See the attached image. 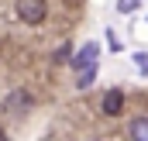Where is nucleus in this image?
<instances>
[{
	"mask_svg": "<svg viewBox=\"0 0 148 141\" xmlns=\"http://www.w3.org/2000/svg\"><path fill=\"white\" fill-rule=\"evenodd\" d=\"M97 55H100V45H97V41H86V45L73 55V69H83V66L97 62Z\"/></svg>",
	"mask_w": 148,
	"mask_h": 141,
	"instance_id": "obj_2",
	"label": "nucleus"
},
{
	"mask_svg": "<svg viewBox=\"0 0 148 141\" xmlns=\"http://www.w3.org/2000/svg\"><path fill=\"white\" fill-rule=\"evenodd\" d=\"M127 134L134 141H148V117H134V120L127 124Z\"/></svg>",
	"mask_w": 148,
	"mask_h": 141,
	"instance_id": "obj_5",
	"label": "nucleus"
},
{
	"mask_svg": "<svg viewBox=\"0 0 148 141\" xmlns=\"http://www.w3.org/2000/svg\"><path fill=\"white\" fill-rule=\"evenodd\" d=\"M45 14H48L45 0H17V17H21L24 24H41Z\"/></svg>",
	"mask_w": 148,
	"mask_h": 141,
	"instance_id": "obj_1",
	"label": "nucleus"
},
{
	"mask_svg": "<svg viewBox=\"0 0 148 141\" xmlns=\"http://www.w3.org/2000/svg\"><path fill=\"white\" fill-rule=\"evenodd\" d=\"M93 79H97V62H90V66L76 69V86H79V90H86V86H90Z\"/></svg>",
	"mask_w": 148,
	"mask_h": 141,
	"instance_id": "obj_6",
	"label": "nucleus"
},
{
	"mask_svg": "<svg viewBox=\"0 0 148 141\" xmlns=\"http://www.w3.org/2000/svg\"><path fill=\"white\" fill-rule=\"evenodd\" d=\"M134 66L141 76H148V52H134Z\"/></svg>",
	"mask_w": 148,
	"mask_h": 141,
	"instance_id": "obj_8",
	"label": "nucleus"
},
{
	"mask_svg": "<svg viewBox=\"0 0 148 141\" xmlns=\"http://www.w3.org/2000/svg\"><path fill=\"white\" fill-rule=\"evenodd\" d=\"M3 138H7V131H3V127H0V141H3Z\"/></svg>",
	"mask_w": 148,
	"mask_h": 141,
	"instance_id": "obj_9",
	"label": "nucleus"
},
{
	"mask_svg": "<svg viewBox=\"0 0 148 141\" xmlns=\"http://www.w3.org/2000/svg\"><path fill=\"white\" fill-rule=\"evenodd\" d=\"M138 7H141V0H117V10L121 14H134Z\"/></svg>",
	"mask_w": 148,
	"mask_h": 141,
	"instance_id": "obj_7",
	"label": "nucleus"
},
{
	"mask_svg": "<svg viewBox=\"0 0 148 141\" xmlns=\"http://www.w3.org/2000/svg\"><path fill=\"white\" fill-rule=\"evenodd\" d=\"M100 107H103V114H107V117H117V114L124 110V93H121V90H107Z\"/></svg>",
	"mask_w": 148,
	"mask_h": 141,
	"instance_id": "obj_3",
	"label": "nucleus"
},
{
	"mask_svg": "<svg viewBox=\"0 0 148 141\" xmlns=\"http://www.w3.org/2000/svg\"><path fill=\"white\" fill-rule=\"evenodd\" d=\"M3 107H7L10 114H24V110L31 107V93H24V90H14V93L3 100Z\"/></svg>",
	"mask_w": 148,
	"mask_h": 141,
	"instance_id": "obj_4",
	"label": "nucleus"
}]
</instances>
